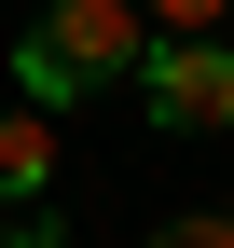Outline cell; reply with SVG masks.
<instances>
[{
  "label": "cell",
  "mask_w": 234,
  "mask_h": 248,
  "mask_svg": "<svg viewBox=\"0 0 234 248\" xmlns=\"http://www.w3.org/2000/svg\"><path fill=\"white\" fill-rule=\"evenodd\" d=\"M0 248H55V221H42V207H28V221H0Z\"/></svg>",
  "instance_id": "obj_6"
},
{
  "label": "cell",
  "mask_w": 234,
  "mask_h": 248,
  "mask_svg": "<svg viewBox=\"0 0 234 248\" xmlns=\"http://www.w3.org/2000/svg\"><path fill=\"white\" fill-rule=\"evenodd\" d=\"M138 110L179 124V138H220V124H234V55H220V28H193V42H152V55H138Z\"/></svg>",
  "instance_id": "obj_2"
},
{
  "label": "cell",
  "mask_w": 234,
  "mask_h": 248,
  "mask_svg": "<svg viewBox=\"0 0 234 248\" xmlns=\"http://www.w3.org/2000/svg\"><path fill=\"white\" fill-rule=\"evenodd\" d=\"M138 248H234V207H179V221H152Z\"/></svg>",
  "instance_id": "obj_4"
},
{
  "label": "cell",
  "mask_w": 234,
  "mask_h": 248,
  "mask_svg": "<svg viewBox=\"0 0 234 248\" xmlns=\"http://www.w3.org/2000/svg\"><path fill=\"white\" fill-rule=\"evenodd\" d=\"M138 55H152V14H138V0H42V28L14 42V97L28 110H69V97H97V83H138Z\"/></svg>",
  "instance_id": "obj_1"
},
{
  "label": "cell",
  "mask_w": 234,
  "mask_h": 248,
  "mask_svg": "<svg viewBox=\"0 0 234 248\" xmlns=\"http://www.w3.org/2000/svg\"><path fill=\"white\" fill-rule=\"evenodd\" d=\"M138 14H152V42H193V28H220L234 0H138Z\"/></svg>",
  "instance_id": "obj_5"
},
{
  "label": "cell",
  "mask_w": 234,
  "mask_h": 248,
  "mask_svg": "<svg viewBox=\"0 0 234 248\" xmlns=\"http://www.w3.org/2000/svg\"><path fill=\"white\" fill-rule=\"evenodd\" d=\"M0 193H55V110H0Z\"/></svg>",
  "instance_id": "obj_3"
}]
</instances>
